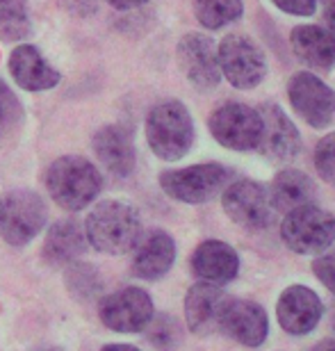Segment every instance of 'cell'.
Instances as JSON below:
<instances>
[{
  "label": "cell",
  "instance_id": "1",
  "mask_svg": "<svg viewBox=\"0 0 335 351\" xmlns=\"http://www.w3.org/2000/svg\"><path fill=\"white\" fill-rule=\"evenodd\" d=\"M142 233L144 228L139 210L128 201H101L96 203L85 219V235L89 247L108 256L130 254Z\"/></svg>",
  "mask_w": 335,
  "mask_h": 351
},
{
  "label": "cell",
  "instance_id": "2",
  "mask_svg": "<svg viewBox=\"0 0 335 351\" xmlns=\"http://www.w3.org/2000/svg\"><path fill=\"white\" fill-rule=\"evenodd\" d=\"M51 199L66 213L89 208L103 192V176L94 162L80 156H62L48 165L44 173Z\"/></svg>",
  "mask_w": 335,
  "mask_h": 351
},
{
  "label": "cell",
  "instance_id": "3",
  "mask_svg": "<svg viewBox=\"0 0 335 351\" xmlns=\"http://www.w3.org/2000/svg\"><path fill=\"white\" fill-rule=\"evenodd\" d=\"M197 130L185 103L169 98L151 108L146 117V142L153 156L164 162H176L192 151Z\"/></svg>",
  "mask_w": 335,
  "mask_h": 351
},
{
  "label": "cell",
  "instance_id": "4",
  "mask_svg": "<svg viewBox=\"0 0 335 351\" xmlns=\"http://www.w3.org/2000/svg\"><path fill=\"white\" fill-rule=\"evenodd\" d=\"M281 240L299 256H319L335 242V217L319 206H301L285 213Z\"/></svg>",
  "mask_w": 335,
  "mask_h": 351
},
{
  "label": "cell",
  "instance_id": "5",
  "mask_svg": "<svg viewBox=\"0 0 335 351\" xmlns=\"http://www.w3.org/2000/svg\"><path fill=\"white\" fill-rule=\"evenodd\" d=\"M230 182V169L219 162H203L160 173V187L173 201L201 206L223 192Z\"/></svg>",
  "mask_w": 335,
  "mask_h": 351
},
{
  "label": "cell",
  "instance_id": "6",
  "mask_svg": "<svg viewBox=\"0 0 335 351\" xmlns=\"http://www.w3.org/2000/svg\"><path fill=\"white\" fill-rule=\"evenodd\" d=\"M48 221L44 199L32 189H14L3 199L0 210V237L10 247H27Z\"/></svg>",
  "mask_w": 335,
  "mask_h": 351
},
{
  "label": "cell",
  "instance_id": "7",
  "mask_svg": "<svg viewBox=\"0 0 335 351\" xmlns=\"http://www.w3.org/2000/svg\"><path fill=\"white\" fill-rule=\"evenodd\" d=\"M219 71L235 89H256L267 75V58L260 44L240 32L226 34L217 46Z\"/></svg>",
  "mask_w": 335,
  "mask_h": 351
},
{
  "label": "cell",
  "instance_id": "8",
  "mask_svg": "<svg viewBox=\"0 0 335 351\" xmlns=\"http://www.w3.org/2000/svg\"><path fill=\"white\" fill-rule=\"evenodd\" d=\"M208 130L219 146L228 151H256L262 135V121L256 108L228 101L219 105L208 119Z\"/></svg>",
  "mask_w": 335,
  "mask_h": 351
},
{
  "label": "cell",
  "instance_id": "9",
  "mask_svg": "<svg viewBox=\"0 0 335 351\" xmlns=\"http://www.w3.org/2000/svg\"><path fill=\"white\" fill-rule=\"evenodd\" d=\"M223 213L230 221L244 230H264L274 221V203H271L269 187L258 180H235L221 192Z\"/></svg>",
  "mask_w": 335,
  "mask_h": 351
},
{
  "label": "cell",
  "instance_id": "10",
  "mask_svg": "<svg viewBox=\"0 0 335 351\" xmlns=\"http://www.w3.org/2000/svg\"><path fill=\"white\" fill-rule=\"evenodd\" d=\"M153 315V299L142 287H121L99 301V319L114 333H142Z\"/></svg>",
  "mask_w": 335,
  "mask_h": 351
},
{
  "label": "cell",
  "instance_id": "11",
  "mask_svg": "<svg viewBox=\"0 0 335 351\" xmlns=\"http://www.w3.org/2000/svg\"><path fill=\"white\" fill-rule=\"evenodd\" d=\"M288 98L310 128H326L335 119V91L312 71H297L288 82Z\"/></svg>",
  "mask_w": 335,
  "mask_h": 351
},
{
  "label": "cell",
  "instance_id": "12",
  "mask_svg": "<svg viewBox=\"0 0 335 351\" xmlns=\"http://www.w3.org/2000/svg\"><path fill=\"white\" fill-rule=\"evenodd\" d=\"M176 62L190 85L197 89H214L221 82L217 44L203 32H190L180 37L176 46Z\"/></svg>",
  "mask_w": 335,
  "mask_h": 351
},
{
  "label": "cell",
  "instance_id": "13",
  "mask_svg": "<svg viewBox=\"0 0 335 351\" xmlns=\"http://www.w3.org/2000/svg\"><path fill=\"white\" fill-rule=\"evenodd\" d=\"M262 121V135L256 151L271 162H285L301 151V135H299L295 121L281 110L276 103H262L258 108Z\"/></svg>",
  "mask_w": 335,
  "mask_h": 351
},
{
  "label": "cell",
  "instance_id": "14",
  "mask_svg": "<svg viewBox=\"0 0 335 351\" xmlns=\"http://www.w3.org/2000/svg\"><path fill=\"white\" fill-rule=\"evenodd\" d=\"M219 331L235 340L237 345L256 349L260 347L269 335L267 311L249 299H228L221 315Z\"/></svg>",
  "mask_w": 335,
  "mask_h": 351
},
{
  "label": "cell",
  "instance_id": "15",
  "mask_svg": "<svg viewBox=\"0 0 335 351\" xmlns=\"http://www.w3.org/2000/svg\"><path fill=\"white\" fill-rule=\"evenodd\" d=\"M176 263V242L162 228H151L139 235L132 247L130 271L142 280H160Z\"/></svg>",
  "mask_w": 335,
  "mask_h": 351
},
{
  "label": "cell",
  "instance_id": "16",
  "mask_svg": "<svg viewBox=\"0 0 335 351\" xmlns=\"http://www.w3.org/2000/svg\"><path fill=\"white\" fill-rule=\"evenodd\" d=\"M324 306L317 292L306 285H290L281 292L276 304L278 324L290 335H308L322 322Z\"/></svg>",
  "mask_w": 335,
  "mask_h": 351
},
{
  "label": "cell",
  "instance_id": "17",
  "mask_svg": "<svg viewBox=\"0 0 335 351\" xmlns=\"http://www.w3.org/2000/svg\"><path fill=\"white\" fill-rule=\"evenodd\" d=\"M94 156L116 178H128L137 167V149L132 130L125 123H110L94 132Z\"/></svg>",
  "mask_w": 335,
  "mask_h": 351
},
{
  "label": "cell",
  "instance_id": "18",
  "mask_svg": "<svg viewBox=\"0 0 335 351\" xmlns=\"http://www.w3.org/2000/svg\"><path fill=\"white\" fill-rule=\"evenodd\" d=\"M7 69H10L12 80L16 82L21 89L25 91H48L60 85L62 75L51 62L44 58V53L32 44H18L10 53L7 60Z\"/></svg>",
  "mask_w": 335,
  "mask_h": 351
},
{
  "label": "cell",
  "instance_id": "19",
  "mask_svg": "<svg viewBox=\"0 0 335 351\" xmlns=\"http://www.w3.org/2000/svg\"><path fill=\"white\" fill-rule=\"evenodd\" d=\"M228 294L217 285L199 283L192 285L185 294V322L194 335L219 333L223 308L228 304Z\"/></svg>",
  "mask_w": 335,
  "mask_h": 351
},
{
  "label": "cell",
  "instance_id": "20",
  "mask_svg": "<svg viewBox=\"0 0 335 351\" xmlns=\"http://www.w3.org/2000/svg\"><path fill=\"white\" fill-rule=\"evenodd\" d=\"M190 269L201 283L223 287L235 280L240 271V256L230 244L221 240L201 242L190 258Z\"/></svg>",
  "mask_w": 335,
  "mask_h": 351
},
{
  "label": "cell",
  "instance_id": "21",
  "mask_svg": "<svg viewBox=\"0 0 335 351\" xmlns=\"http://www.w3.org/2000/svg\"><path fill=\"white\" fill-rule=\"evenodd\" d=\"M290 48L295 58L315 73L335 69V34L322 25H297L290 32Z\"/></svg>",
  "mask_w": 335,
  "mask_h": 351
},
{
  "label": "cell",
  "instance_id": "22",
  "mask_svg": "<svg viewBox=\"0 0 335 351\" xmlns=\"http://www.w3.org/2000/svg\"><path fill=\"white\" fill-rule=\"evenodd\" d=\"M89 247L85 226L78 219H60L46 230L44 258L46 263L66 267L69 263L80 261Z\"/></svg>",
  "mask_w": 335,
  "mask_h": 351
},
{
  "label": "cell",
  "instance_id": "23",
  "mask_svg": "<svg viewBox=\"0 0 335 351\" xmlns=\"http://www.w3.org/2000/svg\"><path fill=\"white\" fill-rule=\"evenodd\" d=\"M269 196L276 213H290L295 208L308 206L315 199V182L308 173L299 169H283L274 176Z\"/></svg>",
  "mask_w": 335,
  "mask_h": 351
},
{
  "label": "cell",
  "instance_id": "24",
  "mask_svg": "<svg viewBox=\"0 0 335 351\" xmlns=\"http://www.w3.org/2000/svg\"><path fill=\"white\" fill-rule=\"evenodd\" d=\"M32 34V16L27 0H0V41H23Z\"/></svg>",
  "mask_w": 335,
  "mask_h": 351
},
{
  "label": "cell",
  "instance_id": "25",
  "mask_svg": "<svg viewBox=\"0 0 335 351\" xmlns=\"http://www.w3.org/2000/svg\"><path fill=\"white\" fill-rule=\"evenodd\" d=\"M192 10L206 30H221L242 19L244 0H192Z\"/></svg>",
  "mask_w": 335,
  "mask_h": 351
},
{
  "label": "cell",
  "instance_id": "26",
  "mask_svg": "<svg viewBox=\"0 0 335 351\" xmlns=\"http://www.w3.org/2000/svg\"><path fill=\"white\" fill-rule=\"evenodd\" d=\"M64 283L69 294L75 301H82V304H89V301L99 299V294L103 292V276L99 269L87 263H69L66 271H64Z\"/></svg>",
  "mask_w": 335,
  "mask_h": 351
},
{
  "label": "cell",
  "instance_id": "27",
  "mask_svg": "<svg viewBox=\"0 0 335 351\" xmlns=\"http://www.w3.org/2000/svg\"><path fill=\"white\" fill-rule=\"evenodd\" d=\"M144 333L151 345L160 351H173L180 345V338H183L178 319L166 313L153 315V319L149 322V326L144 328Z\"/></svg>",
  "mask_w": 335,
  "mask_h": 351
},
{
  "label": "cell",
  "instance_id": "28",
  "mask_svg": "<svg viewBox=\"0 0 335 351\" xmlns=\"http://www.w3.org/2000/svg\"><path fill=\"white\" fill-rule=\"evenodd\" d=\"M23 117L25 112L18 96L5 80H0V139H10L16 135L23 125Z\"/></svg>",
  "mask_w": 335,
  "mask_h": 351
},
{
  "label": "cell",
  "instance_id": "29",
  "mask_svg": "<svg viewBox=\"0 0 335 351\" xmlns=\"http://www.w3.org/2000/svg\"><path fill=\"white\" fill-rule=\"evenodd\" d=\"M315 169L329 185L335 187V132H329L315 146Z\"/></svg>",
  "mask_w": 335,
  "mask_h": 351
},
{
  "label": "cell",
  "instance_id": "30",
  "mask_svg": "<svg viewBox=\"0 0 335 351\" xmlns=\"http://www.w3.org/2000/svg\"><path fill=\"white\" fill-rule=\"evenodd\" d=\"M312 274L317 276V280H322V285H326V290H331L335 294V249L324 251V254H319L315 258Z\"/></svg>",
  "mask_w": 335,
  "mask_h": 351
},
{
  "label": "cell",
  "instance_id": "31",
  "mask_svg": "<svg viewBox=\"0 0 335 351\" xmlns=\"http://www.w3.org/2000/svg\"><path fill=\"white\" fill-rule=\"evenodd\" d=\"M271 3L290 16H312L317 12V0H271Z\"/></svg>",
  "mask_w": 335,
  "mask_h": 351
},
{
  "label": "cell",
  "instance_id": "32",
  "mask_svg": "<svg viewBox=\"0 0 335 351\" xmlns=\"http://www.w3.org/2000/svg\"><path fill=\"white\" fill-rule=\"evenodd\" d=\"M319 5H322V19L326 23V30L335 34V0H319Z\"/></svg>",
  "mask_w": 335,
  "mask_h": 351
},
{
  "label": "cell",
  "instance_id": "33",
  "mask_svg": "<svg viewBox=\"0 0 335 351\" xmlns=\"http://www.w3.org/2000/svg\"><path fill=\"white\" fill-rule=\"evenodd\" d=\"M71 12L78 14H92L96 12V0H62Z\"/></svg>",
  "mask_w": 335,
  "mask_h": 351
},
{
  "label": "cell",
  "instance_id": "34",
  "mask_svg": "<svg viewBox=\"0 0 335 351\" xmlns=\"http://www.w3.org/2000/svg\"><path fill=\"white\" fill-rule=\"evenodd\" d=\"M108 3L119 12H128V10H137V7L146 5L149 0H108Z\"/></svg>",
  "mask_w": 335,
  "mask_h": 351
},
{
  "label": "cell",
  "instance_id": "35",
  "mask_svg": "<svg viewBox=\"0 0 335 351\" xmlns=\"http://www.w3.org/2000/svg\"><path fill=\"white\" fill-rule=\"evenodd\" d=\"M101 351H142V349H139V347H132V345H121V342H114V345L101 347Z\"/></svg>",
  "mask_w": 335,
  "mask_h": 351
},
{
  "label": "cell",
  "instance_id": "36",
  "mask_svg": "<svg viewBox=\"0 0 335 351\" xmlns=\"http://www.w3.org/2000/svg\"><path fill=\"white\" fill-rule=\"evenodd\" d=\"M312 351H335V340H324L317 347H312Z\"/></svg>",
  "mask_w": 335,
  "mask_h": 351
},
{
  "label": "cell",
  "instance_id": "37",
  "mask_svg": "<svg viewBox=\"0 0 335 351\" xmlns=\"http://www.w3.org/2000/svg\"><path fill=\"white\" fill-rule=\"evenodd\" d=\"M329 326H331V331L335 333V304L331 306V313H329Z\"/></svg>",
  "mask_w": 335,
  "mask_h": 351
},
{
  "label": "cell",
  "instance_id": "38",
  "mask_svg": "<svg viewBox=\"0 0 335 351\" xmlns=\"http://www.w3.org/2000/svg\"><path fill=\"white\" fill-rule=\"evenodd\" d=\"M34 351H62V349H55V347H44V349H34Z\"/></svg>",
  "mask_w": 335,
  "mask_h": 351
},
{
  "label": "cell",
  "instance_id": "39",
  "mask_svg": "<svg viewBox=\"0 0 335 351\" xmlns=\"http://www.w3.org/2000/svg\"><path fill=\"white\" fill-rule=\"evenodd\" d=\"M0 210H3V199H0Z\"/></svg>",
  "mask_w": 335,
  "mask_h": 351
}]
</instances>
